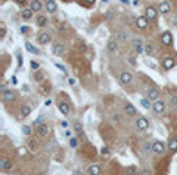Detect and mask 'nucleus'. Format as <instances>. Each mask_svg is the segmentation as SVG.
Wrapping results in <instances>:
<instances>
[{"label": "nucleus", "mask_w": 177, "mask_h": 175, "mask_svg": "<svg viewBox=\"0 0 177 175\" xmlns=\"http://www.w3.org/2000/svg\"><path fill=\"white\" fill-rule=\"evenodd\" d=\"M158 13H162V14H169L171 13V3L168 2V0H162V2H158Z\"/></svg>", "instance_id": "8"}, {"label": "nucleus", "mask_w": 177, "mask_h": 175, "mask_svg": "<svg viewBox=\"0 0 177 175\" xmlns=\"http://www.w3.org/2000/svg\"><path fill=\"white\" fill-rule=\"evenodd\" d=\"M2 99L5 102H11L16 99V91L14 90H6V89H2Z\"/></svg>", "instance_id": "4"}, {"label": "nucleus", "mask_w": 177, "mask_h": 175, "mask_svg": "<svg viewBox=\"0 0 177 175\" xmlns=\"http://www.w3.org/2000/svg\"><path fill=\"white\" fill-rule=\"evenodd\" d=\"M31 113V107L30 106H22L20 107V116H28Z\"/></svg>", "instance_id": "28"}, {"label": "nucleus", "mask_w": 177, "mask_h": 175, "mask_svg": "<svg viewBox=\"0 0 177 175\" xmlns=\"http://www.w3.org/2000/svg\"><path fill=\"white\" fill-rule=\"evenodd\" d=\"M103 2H104V3H107V2H109V0H103Z\"/></svg>", "instance_id": "54"}, {"label": "nucleus", "mask_w": 177, "mask_h": 175, "mask_svg": "<svg viewBox=\"0 0 177 175\" xmlns=\"http://www.w3.org/2000/svg\"><path fill=\"white\" fill-rule=\"evenodd\" d=\"M69 82H70V85H73V84H75V79H73V78H70V79H69Z\"/></svg>", "instance_id": "50"}, {"label": "nucleus", "mask_w": 177, "mask_h": 175, "mask_svg": "<svg viewBox=\"0 0 177 175\" xmlns=\"http://www.w3.org/2000/svg\"><path fill=\"white\" fill-rule=\"evenodd\" d=\"M134 48H135L137 54H140V53H143V51H145V45H141V43H140V40H135V42H134Z\"/></svg>", "instance_id": "29"}, {"label": "nucleus", "mask_w": 177, "mask_h": 175, "mask_svg": "<svg viewBox=\"0 0 177 175\" xmlns=\"http://www.w3.org/2000/svg\"><path fill=\"white\" fill-rule=\"evenodd\" d=\"M36 132H37V136H41V138H48L50 136V125L47 123H39L36 124Z\"/></svg>", "instance_id": "1"}, {"label": "nucleus", "mask_w": 177, "mask_h": 175, "mask_svg": "<svg viewBox=\"0 0 177 175\" xmlns=\"http://www.w3.org/2000/svg\"><path fill=\"white\" fill-rule=\"evenodd\" d=\"M33 78H34L36 82H42V81H44V73H41V72H34V76H33Z\"/></svg>", "instance_id": "32"}, {"label": "nucleus", "mask_w": 177, "mask_h": 175, "mask_svg": "<svg viewBox=\"0 0 177 175\" xmlns=\"http://www.w3.org/2000/svg\"><path fill=\"white\" fill-rule=\"evenodd\" d=\"M75 130L78 133H82V124L81 123H75Z\"/></svg>", "instance_id": "41"}, {"label": "nucleus", "mask_w": 177, "mask_h": 175, "mask_svg": "<svg viewBox=\"0 0 177 175\" xmlns=\"http://www.w3.org/2000/svg\"><path fill=\"white\" fill-rule=\"evenodd\" d=\"M33 16H34V11H33L31 8H24L20 11V17L24 19V20H30Z\"/></svg>", "instance_id": "20"}, {"label": "nucleus", "mask_w": 177, "mask_h": 175, "mask_svg": "<svg viewBox=\"0 0 177 175\" xmlns=\"http://www.w3.org/2000/svg\"><path fill=\"white\" fill-rule=\"evenodd\" d=\"M30 2H31V0H30Z\"/></svg>", "instance_id": "55"}, {"label": "nucleus", "mask_w": 177, "mask_h": 175, "mask_svg": "<svg viewBox=\"0 0 177 175\" xmlns=\"http://www.w3.org/2000/svg\"><path fill=\"white\" fill-rule=\"evenodd\" d=\"M11 82H13V84H16V82H17V79H16V76H13V78H11Z\"/></svg>", "instance_id": "49"}, {"label": "nucleus", "mask_w": 177, "mask_h": 175, "mask_svg": "<svg viewBox=\"0 0 177 175\" xmlns=\"http://www.w3.org/2000/svg\"><path fill=\"white\" fill-rule=\"evenodd\" d=\"M107 50H109L110 53H117V51H118V43H117V40H115V39H110V40L107 42Z\"/></svg>", "instance_id": "24"}, {"label": "nucleus", "mask_w": 177, "mask_h": 175, "mask_svg": "<svg viewBox=\"0 0 177 175\" xmlns=\"http://www.w3.org/2000/svg\"><path fill=\"white\" fill-rule=\"evenodd\" d=\"M123 110H124V113H126V115H129V116H135V115H137V108H135L134 106H132L131 102H126V104H124Z\"/></svg>", "instance_id": "18"}, {"label": "nucleus", "mask_w": 177, "mask_h": 175, "mask_svg": "<svg viewBox=\"0 0 177 175\" xmlns=\"http://www.w3.org/2000/svg\"><path fill=\"white\" fill-rule=\"evenodd\" d=\"M58 108H59V112L62 113L64 116H69L70 112H71L70 104H69V102H65V101H59V102H58Z\"/></svg>", "instance_id": "9"}, {"label": "nucleus", "mask_w": 177, "mask_h": 175, "mask_svg": "<svg viewBox=\"0 0 177 175\" xmlns=\"http://www.w3.org/2000/svg\"><path fill=\"white\" fill-rule=\"evenodd\" d=\"M87 174L88 175H101V167H99V164H90L87 169Z\"/></svg>", "instance_id": "21"}, {"label": "nucleus", "mask_w": 177, "mask_h": 175, "mask_svg": "<svg viewBox=\"0 0 177 175\" xmlns=\"http://www.w3.org/2000/svg\"><path fill=\"white\" fill-rule=\"evenodd\" d=\"M50 40H51V36H50V33L41 31L39 34H37V43H41V45H47V43H50Z\"/></svg>", "instance_id": "5"}, {"label": "nucleus", "mask_w": 177, "mask_h": 175, "mask_svg": "<svg viewBox=\"0 0 177 175\" xmlns=\"http://www.w3.org/2000/svg\"><path fill=\"white\" fill-rule=\"evenodd\" d=\"M5 36H6V26L2 23L0 25V39H5Z\"/></svg>", "instance_id": "34"}, {"label": "nucleus", "mask_w": 177, "mask_h": 175, "mask_svg": "<svg viewBox=\"0 0 177 175\" xmlns=\"http://www.w3.org/2000/svg\"><path fill=\"white\" fill-rule=\"evenodd\" d=\"M45 106H51V99H47L45 101Z\"/></svg>", "instance_id": "52"}, {"label": "nucleus", "mask_w": 177, "mask_h": 175, "mask_svg": "<svg viewBox=\"0 0 177 175\" xmlns=\"http://www.w3.org/2000/svg\"><path fill=\"white\" fill-rule=\"evenodd\" d=\"M141 175H151V171H148V169H143V171H141Z\"/></svg>", "instance_id": "43"}, {"label": "nucleus", "mask_w": 177, "mask_h": 175, "mask_svg": "<svg viewBox=\"0 0 177 175\" xmlns=\"http://www.w3.org/2000/svg\"><path fill=\"white\" fill-rule=\"evenodd\" d=\"M24 91H26V93L30 91V89H28V85H24Z\"/></svg>", "instance_id": "51"}, {"label": "nucleus", "mask_w": 177, "mask_h": 175, "mask_svg": "<svg viewBox=\"0 0 177 175\" xmlns=\"http://www.w3.org/2000/svg\"><path fill=\"white\" fill-rule=\"evenodd\" d=\"M30 8L34 11V13H41L42 8H45V5H42L41 0H31V5H30Z\"/></svg>", "instance_id": "19"}, {"label": "nucleus", "mask_w": 177, "mask_h": 175, "mask_svg": "<svg viewBox=\"0 0 177 175\" xmlns=\"http://www.w3.org/2000/svg\"><path fill=\"white\" fill-rule=\"evenodd\" d=\"M162 67L165 70H173L176 67V61H174V57H165L163 61H162Z\"/></svg>", "instance_id": "16"}, {"label": "nucleus", "mask_w": 177, "mask_h": 175, "mask_svg": "<svg viewBox=\"0 0 177 175\" xmlns=\"http://www.w3.org/2000/svg\"><path fill=\"white\" fill-rule=\"evenodd\" d=\"M67 30H69L67 23H61V25H58V33H59V34H64V33H67Z\"/></svg>", "instance_id": "31"}, {"label": "nucleus", "mask_w": 177, "mask_h": 175, "mask_svg": "<svg viewBox=\"0 0 177 175\" xmlns=\"http://www.w3.org/2000/svg\"><path fill=\"white\" fill-rule=\"evenodd\" d=\"M26 0H16V3H19V5H25Z\"/></svg>", "instance_id": "45"}, {"label": "nucleus", "mask_w": 177, "mask_h": 175, "mask_svg": "<svg viewBox=\"0 0 177 175\" xmlns=\"http://www.w3.org/2000/svg\"><path fill=\"white\" fill-rule=\"evenodd\" d=\"M132 79H134V76H132L131 72H128V70H123L120 74H118V81L121 85H129L132 82Z\"/></svg>", "instance_id": "2"}, {"label": "nucleus", "mask_w": 177, "mask_h": 175, "mask_svg": "<svg viewBox=\"0 0 177 175\" xmlns=\"http://www.w3.org/2000/svg\"><path fill=\"white\" fill-rule=\"evenodd\" d=\"M145 53L146 54H154V45L152 43H146L145 45Z\"/></svg>", "instance_id": "33"}, {"label": "nucleus", "mask_w": 177, "mask_h": 175, "mask_svg": "<svg viewBox=\"0 0 177 175\" xmlns=\"http://www.w3.org/2000/svg\"><path fill=\"white\" fill-rule=\"evenodd\" d=\"M152 110L156 112L157 115H162L165 110H166V104H165L163 99H157V101H154V104H152Z\"/></svg>", "instance_id": "3"}, {"label": "nucleus", "mask_w": 177, "mask_h": 175, "mask_svg": "<svg viewBox=\"0 0 177 175\" xmlns=\"http://www.w3.org/2000/svg\"><path fill=\"white\" fill-rule=\"evenodd\" d=\"M47 23H48V19L45 17V16H42V14L37 16V19H36V25H37V26L44 28V26H47Z\"/></svg>", "instance_id": "25"}, {"label": "nucleus", "mask_w": 177, "mask_h": 175, "mask_svg": "<svg viewBox=\"0 0 177 175\" xmlns=\"http://www.w3.org/2000/svg\"><path fill=\"white\" fill-rule=\"evenodd\" d=\"M45 9H47V13L54 14V13L58 11V5H56V2H54V0H47V2H45Z\"/></svg>", "instance_id": "17"}, {"label": "nucleus", "mask_w": 177, "mask_h": 175, "mask_svg": "<svg viewBox=\"0 0 177 175\" xmlns=\"http://www.w3.org/2000/svg\"><path fill=\"white\" fill-rule=\"evenodd\" d=\"M160 42H162V45L169 47L171 43H173V34H171L169 31H163L162 36H160Z\"/></svg>", "instance_id": "10"}, {"label": "nucleus", "mask_w": 177, "mask_h": 175, "mask_svg": "<svg viewBox=\"0 0 177 175\" xmlns=\"http://www.w3.org/2000/svg\"><path fill=\"white\" fill-rule=\"evenodd\" d=\"M148 99L149 101H157V99H160V91L156 89V87H151V89L148 90Z\"/></svg>", "instance_id": "14"}, {"label": "nucleus", "mask_w": 177, "mask_h": 175, "mask_svg": "<svg viewBox=\"0 0 177 175\" xmlns=\"http://www.w3.org/2000/svg\"><path fill=\"white\" fill-rule=\"evenodd\" d=\"M168 150H171V152H177V138H169V141H168Z\"/></svg>", "instance_id": "26"}, {"label": "nucleus", "mask_w": 177, "mask_h": 175, "mask_svg": "<svg viewBox=\"0 0 177 175\" xmlns=\"http://www.w3.org/2000/svg\"><path fill=\"white\" fill-rule=\"evenodd\" d=\"M51 51H53L54 56H62V54H64V45H62V43H54Z\"/></svg>", "instance_id": "22"}, {"label": "nucleus", "mask_w": 177, "mask_h": 175, "mask_svg": "<svg viewBox=\"0 0 177 175\" xmlns=\"http://www.w3.org/2000/svg\"><path fill=\"white\" fill-rule=\"evenodd\" d=\"M70 147L71 149H76V147H78V138H73V136H71L70 138Z\"/></svg>", "instance_id": "36"}, {"label": "nucleus", "mask_w": 177, "mask_h": 175, "mask_svg": "<svg viewBox=\"0 0 177 175\" xmlns=\"http://www.w3.org/2000/svg\"><path fill=\"white\" fill-rule=\"evenodd\" d=\"M81 51H86V43H81Z\"/></svg>", "instance_id": "48"}, {"label": "nucleus", "mask_w": 177, "mask_h": 175, "mask_svg": "<svg viewBox=\"0 0 177 175\" xmlns=\"http://www.w3.org/2000/svg\"><path fill=\"white\" fill-rule=\"evenodd\" d=\"M135 125H137V129L138 130H146L149 127V121H148V118L145 116H138L137 118V121H135Z\"/></svg>", "instance_id": "12"}, {"label": "nucleus", "mask_w": 177, "mask_h": 175, "mask_svg": "<svg viewBox=\"0 0 177 175\" xmlns=\"http://www.w3.org/2000/svg\"><path fill=\"white\" fill-rule=\"evenodd\" d=\"M20 31H22V33H26V31H28V28H26V26H22Z\"/></svg>", "instance_id": "47"}, {"label": "nucleus", "mask_w": 177, "mask_h": 175, "mask_svg": "<svg viewBox=\"0 0 177 175\" xmlns=\"http://www.w3.org/2000/svg\"><path fill=\"white\" fill-rule=\"evenodd\" d=\"M30 65H31V68L34 70V72H36V70H39V67H41V64L37 61H30Z\"/></svg>", "instance_id": "38"}, {"label": "nucleus", "mask_w": 177, "mask_h": 175, "mask_svg": "<svg viewBox=\"0 0 177 175\" xmlns=\"http://www.w3.org/2000/svg\"><path fill=\"white\" fill-rule=\"evenodd\" d=\"M140 102H141V107H143V108H146V110H149V108L152 107L148 98H141V99H140Z\"/></svg>", "instance_id": "30"}, {"label": "nucleus", "mask_w": 177, "mask_h": 175, "mask_svg": "<svg viewBox=\"0 0 177 175\" xmlns=\"http://www.w3.org/2000/svg\"><path fill=\"white\" fill-rule=\"evenodd\" d=\"M22 132H24V135H26V136H31V127L30 125H24V127H22Z\"/></svg>", "instance_id": "35"}, {"label": "nucleus", "mask_w": 177, "mask_h": 175, "mask_svg": "<svg viewBox=\"0 0 177 175\" xmlns=\"http://www.w3.org/2000/svg\"><path fill=\"white\" fill-rule=\"evenodd\" d=\"M88 3H95V0H88Z\"/></svg>", "instance_id": "53"}, {"label": "nucleus", "mask_w": 177, "mask_h": 175, "mask_svg": "<svg viewBox=\"0 0 177 175\" xmlns=\"http://www.w3.org/2000/svg\"><path fill=\"white\" fill-rule=\"evenodd\" d=\"M26 147H28V150L31 152V154H36V152L39 150V141H37L36 138H28V141H26Z\"/></svg>", "instance_id": "11"}, {"label": "nucleus", "mask_w": 177, "mask_h": 175, "mask_svg": "<svg viewBox=\"0 0 177 175\" xmlns=\"http://www.w3.org/2000/svg\"><path fill=\"white\" fill-rule=\"evenodd\" d=\"M11 169H13V161H11L9 158H2V160H0V171L9 172Z\"/></svg>", "instance_id": "13"}, {"label": "nucleus", "mask_w": 177, "mask_h": 175, "mask_svg": "<svg viewBox=\"0 0 177 175\" xmlns=\"http://www.w3.org/2000/svg\"><path fill=\"white\" fill-rule=\"evenodd\" d=\"M99 152H101V157H104V158H107L110 155V150L107 149V147H101V150H99Z\"/></svg>", "instance_id": "37"}, {"label": "nucleus", "mask_w": 177, "mask_h": 175, "mask_svg": "<svg viewBox=\"0 0 177 175\" xmlns=\"http://www.w3.org/2000/svg\"><path fill=\"white\" fill-rule=\"evenodd\" d=\"M61 127H62V129H67V127H69V123H67V121H62V123H61Z\"/></svg>", "instance_id": "42"}, {"label": "nucleus", "mask_w": 177, "mask_h": 175, "mask_svg": "<svg viewBox=\"0 0 177 175\" xmlns=\"http://www.w3.org/2000/svg\"><path fill=\"white\" fill-rule=\"evenodd\" d=\"M157 14H158V9L152 8V6H148L146 11H145V16H146V19H148V20H156Z\"/></svg>", "instance_id": "15"}, {"label": "nucleus", "mask_w": 177, "mask_h": 175, "mask_svg": "<svg viewBox=\"0 0 177 175\" xmlns=\"http://www.w3.org/2000/svg\"><path fill=\"white\" fill-rule=\"evenodd\" d=\"M115 17V14L112 13V11H109V14H107V19H113Z\"/></svg>", "instance_id": "44"}, {"label": "nucleus", "mask_w": 177, "mask_h": 175, "mask_svg": "<svg viewBox=\"0 0 177 175\" xmlns=\"http://www.w3.org/2000/svg\"><path fill=\"white\" fill-rule=\"evenodd\" d=\"M148 25H149V20L146 19V16H140V17H137L135 19V26L138 30H146L148 28Z\"/></svg>", "instance_id": "6"}, {"label": "nucleus", "mask_w": 177, "mask_h": 175, "mask_svg": "<svg viewBox=\"0 0 177 175\" xmlns=\"http://www.w3.org/2000/svg\"><path fill=\"white\" fill-rule=\"evenodd\" d=\"M50 91H51V84H48V82H44L39 87V93H41V95H44V96L50 95Z\"/></svg>", "instance_id": "23"}, {"label": "nucleus", "mask_w": 177, "mask_h": 175, "mask_svg": "<svg viewBox=\"0 0 177 175\" xmlns=\"http://www.w3.org/2000/svg\"><path fill=\"white\" fill-rule=\"evenodd\" d=\"M120 2H121V3H124V5H129V3H131V0H120Z\"/></svg>", "instance_id": "46"}, {"label": "nucleus", "mask_w": 177, "mask_h": 175, "mask_svg": "<svg viewBox=\"0 0 177 175\" xmlns=\"http://www.w3.org/2000/svg\"><path fill=\"white\" fill-rule=\"evenodd\" d=\"M118 39H120V40H126V39H128V34H126L124 31H120V33H118Z\"/></svg>", "instance_id": "40"}, {"label": "nucleus", "mask_w": 177, "mask_h": 175, "mask_svg": "<svg viewBox=\"0 0 177 175\" xmlns=\"http://www.w3.org/2000/svg\"><path fill=\"white\" fill-rule=\"evenodd\" d=\"M54 65H56V68H59V70H61V72H62L64 74H67V70H65V67H64V65H61L59 62H54Z\"/></svg>", "instance_id": "39"}, {"label": "nucleus", "mask_w": 177, "mask_h": 175, "mask_svg": "<svg viewBox=\"0 0 177 175\" xmlns=\"http://www.w3.org/2000/svg\"><path fill=\"white\" fill-rule=\"evenodd\" d=\"M166 149H168V146H165L162 141H154V143H152V152H154V154L162 155Z\"/></svg>", "instance_id": "7"}, {"label": "nucleus", "mask_w": 177, "mask_h": 175, "mask_svg": "<svg viewBox=\"0 0 177 175\" xmlns=\"http://www.w3.org/2000/svg\"><path fill=\"white\" fill-rule=\"evenodd\" d=\"M25 50H26V51H30V53H33V54H37V53H39V50H37V48L33 45L31 42H28V40L25 42Z\"/></svg>", "instance_id": "27"}]
</instances>
